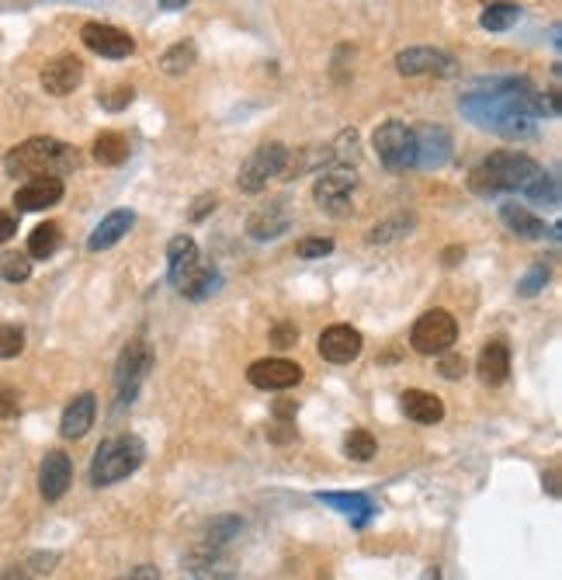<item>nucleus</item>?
I'll return each instance as SVG.
<instances>
[{"mask_svg":"<svg viewBox=\"0 0 562 580\" xmlns=\"http://www.w3.org/2000/svg\"><path fill=\"white\" fill-rule=\"evenodd\" d=\"M288 223H292V216H288L285 202H275L271 208H261V212L250 216L246 233H250L254 240H278L281 233L288 230Z\"/></svg>","mask_w":562,"mask_h":580,"instance_id":"21","label":"nucleus"},{"mask_svg":"<svg viewBox=\"0 0 562 580\" xmlns=\"http://www.w3.org/2000/svg\"><path fill=\"white\" fill-rule=\"evenodd\" d=\"M320 355L333 365H347L362 355V333L347 324H337V327H326L320 333Z\"/></svg>","mask_w":562,"mask_h":580,"instance_id":"12","label":"nucleus"},{"mask_svg":"<svg viewBox=\"0 0 562 580\" xmlns=\"http://www.w3.org/2000/svg\"><path fill=\"white\" fill-rule=\"evenodd\" d=\"M545 286H549V264H545V261H538V264H531V268H527V275L518 282V292H521V295H538Z\"/></svg>","mask_w":562,"mask_h":580,"instance_id":"37","label":"nucleus"},{"mask_svg":"<svg viewBox=\"0 0 562 580\" xmlns=\"http://www.w3.org/2000/svg\"><path fill=\"white\" fill-rule=\"evenodd\" d=\"M323 504H330V507H337V511H344L347 518H351V525H368L371 521V514H375V504L364 498V494H320Z\"/></svg>","mask_w":562,"mask_h":580,"instance_id":"24","label":"nucleus"},{"mask_svg":"<svg viewBox=\"0 0 562 580\" xmlns=\"http://www.w3.org/2000/svg\"><path fill=\"white\" fill-rule=\"evenodd\" d=\"M556 483H559V476L549 473V494H552V498H559V487H556Z\"/></svg>","mask_w":562,"mask_h":580,"instance_id":"49","label":"nucleus"},{"mask_svg":"<svg viewBox=\"0 0 562 580\" xmlns=\"http://www.w3.org/2000/svg\"><path fill=\"white\" fill-rule=\"evenodd\" d=\"M355 184H358V177H355V170H351V167L333 164L330 170H323V174H320V181H316L313 195H316V202H320L330 216H344V208H347V202H351Z\"/></svg>","mask_w":562,"mask_h":580,"instance_id":"8","label":"nucleus"},{"mask_svg":"<svg viewBox=\"0 0 562 580\" xmlns=\"http://www.w3.org/2000/svg\"><path fill=\"white\" fill-rule=\"evenodd\" d=\"M132 223H136V212H132V208H115V212H108V216H105V219L94 226V233H90L87 247H90V250L115 247L121 237L132 230Z\"/></svg>","mask_w":562,"mask_h":580,"instance_id":"17","label":"nucleus"},{"mask_svg":"<svg viewBox=\"0 0 562 580\" xmlns=\"http://www.w3.org/2000/svg\"><path fill=\"white\" fill-rule=\"evenodd\" d=\"M441 375L444 379H458V375H465V358L462 355H448L441 362Z\"/></svg>","mask_w":562,"mask_h":580,"instance_id":"41","label":"nucleus"},{"mask_svg":"<svg viewBox=\"0 0 562 580\" xmlns=\"http://www.w3.org/2000/svg\"><path fill=\"white\" fill-rule=\"evenodd\" d=\"M333 250V240H326V237H306V240H299V247H295V254L299 257H326Z\"/></svg>","mask_w":562,"mask_h":580,"instance_id":"38","label":"nucleus"},{"mask_svg":"<svg viewBox=\"0 0 562 580\" xmlns=\"http://www.w3.org/2000/svg\"><path fill=\"white\" fill-rule=\"evenodd\" d=\"M129 157V139L121 132H101L94 139V161L105 167H115Z\"/></svg>","mask_w":562,"mask_h":580,"instance_id":"27","label":"nucleus"},{"mask_svg":"<svg viewBox=\"0 0 562 580\" xmlns=\"http://www.w3.org/2000/svg\"><path fill=\"white\" fill-rule=\"evenodd\" d=\"M59 240H63L59 226H56V223H42V226L32 230V237H28V257H35V261L52 257V254L59 250Z\"/></svg>","mask_w":562,"mask_h":580,"instance_id":"28","label":"nucleus"},{"mask_svg":"<svg viewBox=\"0 0 562 580\" xmlns=\"http://www.w3.org/2000/svg\"><path fill=\"white\" fill-rule=\"evenodd\" d=\"M4 170L11 177H63L70 170H77V150L52 139V136H35V139H25L21 146H14L7 157H4Z\"/></svg>","mask_w":562,"mask_h":580,"instance_id":"1","label":"nucleus"},{"mask_svg":"<svg viewBox=\"0 0 562 580\" xmlns=\"http://www.w3.org/2000/svg\"><path fill=\"white\" fill-rule=\"evenodd\" d=\"M163 11H181V7H188V0H160Z\"/></svg>","mask_w":562,"mask_h":580,"instance_id":"47","label":"nucleus"},{"mask_svg":"<svg viewBox=\"0 0 562 580\" xmlns=\"http://www.w3.org/2000/svg\"><path fill=\"white\" fill-rule=\"evenodd\" d=\"M195 59H199V49H195V42L184 39V42H174L167 52L160 56V70L167 77H181V74H188L191 67H195Z\"/></svg>","mask_w":562,"mask_h":580,"instance_id":"25","label":"nucleus"},{"mask_svg":"<svg viewBox=\"0 0 562 580\" xmlns=\"http://www.w3.org/2000/svg\"><path fill=\"white\" fill-rule=\"evenodd\" d=\"M240 529H243L240 518H237V514H226V518H219V521L208 529V536H205V539H208V545H212V549H219V545H226V542L233 539Z\"/></svg>","mask_w":562,"mask_h":580,"instance_id":"35","label":"nucleus"},{"mask_svg":"<svg viewBox=\"0 0 562 580\" xmlns=\"http://www.w3.org/2000/svg\"><path fill=\"white\" fill-rule=\"evenodd\" d=\"M400 404H402V414L410 417V420H417V424H438L444 417L441 396H434L427 389H406Z\"/></svg>","mask_w":562,"mask_h":580,"instance_id":"22","label":"nucleus"},{"mask_svg":"<svg viewBox=\"0 0 562 580\" xmlns=\"http://www.w3.org/2000/svg\"><path fill=\"white\" fill-rule=\"evenodd\" d=\"M18 414V396L11 389H0V417H14Z\"/></svg>","mask_w":562,"mask_h":580,"instance_id":"43","label":"nucleus"},{"mask_svg":"<svg viewBox=\"0 0 562 580\" xmlns=\"http://www.w3.org/2000/svg\"><path fill=\"white\" fill-rule=\"evenodd\" d=\"M396 70L402 77H420V74H438V77H451L458 67L455 59L441 52V49H427V45H413V49H402L396 56Z\"/></svg>","mask_w":562,"mask_h":580,"instance_id":"10","label":"nucleus"},{"mask_svg":"<svg viewBox=\"0 0 562 580\" xmlns=\"http://www.w3.org/2000/svg\"><path fill=\"white\" fill-rule=\"evenodd\" d=\"M49 567H56V553H39V556H32L28 563L11 567L0 580H32V577H39V574H49Z\"/></svg>","mask_w":562,"mask_h":580,"instance_id":"31","label":"nucleus"},{"mask_svg":"<svg viewBox=\"0 0 562 580\" xmlns=\"http://www.w3.org/2000/svg\"><path fill=\"white\" fill-rule=\"evenodd\" d=\"M410 226H413V216L400 212V216H393V219L371 226V230H368V244H389V240H396V237H406Z\"/></svg>","mask_w":562,"mask_h":580,"instance_id":"30","label":"nucleus"},{"mask_svg":"<svg viewBox=\"0 0 562 580\" xmlns=\"http://www.w3.org/2000/svg\"><path fill=\"white\" fill-rule=\"evenodd\" d=\"M371 143H375L379 161L389 167V170L417 167V136H413L410 125H402V122L379 125L375 136H371Z\"/></svg>","mask_w":562,"mask_h":580,"instance_id":"6","label":"nucleus"},{"mask_svg":"<svg viewBox=\"0 0 562 580\" xmlns=\"http://www.w3.org/2000/svg\"><path fill=\"white\" fill-rule=\"evenodd\" d=\"M150 369H153V355H150L146 341H132L121 351L119 369H115V414H121L136 400V393H139V386H143Z\"/></svg>","mask_w":562,"mask_h":580,"instance_id":"4","label":"nucleus"},{"mask_svg":"<svg viewBox=\"0 0 562 580\" xmlns=\"http://www.w3.org/2000/svg\"><path fill=\"white\" fill-rule=\"evenodd\" d=\"M25 351V331L14 324H0V358H18Z\"/></svg>","mask_w":562,"mask_h":580,"instance_id":"36","label":"nucleus"},{"mask_svg":"<svg viewBox=\"0 0 562 580\" xmlns=\"http://www.w3.org/2000/svg\"><path fill=\"white\" fill-rule=\"evenodd\" d=\"M81 39L90 52L105 56V59H125L136 52V39L121 28H112V25H101V21H87L81 28Z\"/></svg>","mask_w":562,"mask_h":580,"instance_id":"9","label":"nucleus"},{"mask_svg":"<svg viewBox=\"0 0 562 580\" xmlns=\"http://www.w3.org/2000/svg\"><path fill=\"white\" fill-rule=\"evenodd\" d=\"M285 167H288V146H281V143H264V146H257V150L243 161L240 174H237V184H240V192H246V195H257V192L268 188L271 177H278Z\"/></svg>","mask_w":562,"mask_h":580,"instance_id":"5","label":"nucleus"},{"mask_svg":"<svg viewBox=\"0 0 562 580\" xmlns=\"http://www.w3.org/2000/svg\"><path fill=\"white\" fill-rule=\"evenodd\" d=\"M476 375H480L486 386H503L507 375H511V351L503 341H489L480 351V362H476Z\"/></svg>","mask_w":562,"mask_h":580,"instance_id":"18","label":"nucleus"},{"mask_svg":"<svg viewBox=\"0 0 562 580\" xmlns=\"http://www.w3.org/2000/svg\"><path fill=\"white\" fill-rule=\"evenodd\" d=\"M181 580H233V574H230V567H222L215 560H195Z\"/></svg>","mask_w":562,"mask_h":580,"instance_id":"34","label":"nucleus"},{"mask_svg":"<svg viewBox=\"0 0 562 580\" xmlns=\"http://www.w3.org/2000/svg\"><path fill=\"white\" fill-rule=\"evenodd\" d=\"M199 268H201L199 247H195L191 237H174V240L167 244V278H170L174 289H181Z\"/></svg>","mask_w":562,"mask_h":580,"instance_id":"14","label":"nucleus"},{"mask_svg":"<svg viewBox=\"0 0 562 580\" xmlns=\"http://www.w3.org/2000/svg\"><path fill=\"white\" fill-rule=\"evenodd\" d=\"M458 337V324L448 310H431L424 313L417 324H413V333H410V344L413 351L420 355H444Z\"/></svg>","mask_w":562,"mask_h":580,"instance_id":"7","label":"nucleus"},{"mask_svg":"<svg viewBox=\"0 0 562 580\" xmlns=\"http://www.w3.org/2000/svg\"><path fill=\"white\" fill-rule=\"evenodd\" d=\"M94 414H98V400H94V393H81V396H74V400L66 404V411H63V420H59L63 438H83V435L90 431V424H94Z\"/></svg>","mask_w":562,"mask_h":580,"instance_id":"19","label":"nucleus"},{"mask_svg":"<svg viewBox=\"0 0 562 580\" xmlns=\"http://www.w3.org/2000/svg\"><path fill=\"white\" fill-rule=\"evenodd\" d=\"M458 257H465V250H462V247H451L448 254H444V264L451 268V261H458Z\"/></svg>","mask_w":562,"mask_h":580,"instance_id":"48","label":"nucleus"},{"mask_svg":"<svg viewBox=\"0 0 562 580\" xmlns=\"http://www.w3.org/2000/svg\"><path fill=\"white\" fill-rule=\"evenodd\" d=\"M295 341H299V331H295L292 324H278V327H275V344H278V348H288V344H295Z\"/></svg>","mask_w":562,"mask_h":580,"instance_id":"42","label":"nucleus"},{"mask_svg":"<svg viewBox=\"0 0 562 580\" xmlns=\"http://www.w3.org/2000/svg\"><path fill=\"white\" fill-rule=\"evenodd\" d=\"M518 21H521V7L511 4V0H496V4L482 7V18H480V25L486 32H507V28H514Z\"/></svg>","mask_w":562,"mask_h":580,"instance_id":"26","label":"nucleus"},{"mask_svg":"<svg viewBox=\"0 0 562 580\" xmlns=\"http://www.w3.org/2000/svg\"><path fill=\"white\" fill-rule=\"evenodd\" d=\"M246 379L257 389H292L302 382V369L288 358H264V362H254L246 369Z\"/></svg>","mask_w":562,"mask_h":580,"instance_id":"11","label":"nucleus"},{"mask_svg":"<svg viewBox=\"0 0 562 580\" xmlns=\"http://www.w3.org/2000/svg\"><path fill=\"white\" fill-rule=\"evenodd\" d=\"M132 98H136V90H132V87H115L112 94H105V98H101V105H105L108 112H121V108H129V105H132Z\"/></svg>","mask_w":562,"mask_h":580,"instance_id":"39","label":"nucleus"},{"mask_svg":"<svg viewBox=\"0 0 562 580\" xmlns=\"http://www.w3.org/2000/svg\"><path fill=\"white\" fill-rule=\"evenodd\" d=\"M275 414L285 417V420H288V417L295 414V404H292V400H278V407H275Z\"/></svg>","mask_w":562,"mask_h":580,"instance_id":"46","label":"nucleus"},{"mask_svg":"<svg viewBox=\"0 0 562 580\" xmlns=\"http://www.w3.org/2000/svg\"><path fill=\"white\" fill-rule=\"evenodd\" d=\"M121 580H160V570L146 563V567H136V570H129V574H125Z\"/></svg>","mask_w":562,"mask_h":580,"instance_id":"44","label":"nucleus"},{"mask_svg":"<svg viewBox=\"0 0 562 580\" xmlns=\"http://www.w3.org/2000/svg\"><path fill=\"white\" fill-rule=\"evenodd\" d=\"M500 219H503V226H507L511 233H518L524 240H542V237H545V219H538L531 208L503 202V206H500Z\"/></svg>","mask_w":562,"mask_h":580,"instance_id":"23","label":"nucleus"},{"mask_svg":"<svg viewBox=\"0 0 562 580\" xmlns=\"http://www.w3.org/2000/svg\"><path fill=\"white\" fill-rule=\"evenodd\" d=\"M70 480H74V462L66 452H49L42 459L39 469V490L45 500H59L70 490Z\"/></svg>","mask_w":562,"mask_h":580,"instance_id":"16","label":"nucleus"},{"mask_svg":"<svg viewBox=\"0 0 562 580\" xmlns=\"http://www.w3.org/2000/svg\"><path fill=\"white\" fill-rule=\"evenodd\" d=\"M59 199H63V177H32L14 192V208L39 212V208L56 206Z\"/></svg>","mask_w":562,"mask_h":580,"instance_id":"13","label":"nucleus"},{"mask_svg":"<svg viewBox=\"0 0 562 580\" xmlns=\"http://www.w3.org/2000/svg\"><path fill=\"white\" fill-rule=\"evenodd\" d=\"M208 208H215V195H205V199H199V202H195V212H191V219L201 223V219L208 216Z\"/></svg>","mask_w":562,"mask_h":580,"instance_id":"45","label":"nucleus"},{"mask_svg":"<svg viewBox=\"0 0 562 580\" xmlns=\"http://www.w3.org/2000/svg\"><path fill=\"white\" fill-rule=\"evenodd\" d=\"M542 177V167L524 153H489L472 174L469 188L476 195H500V192H527Z\"/></svg>","mask_w":562,"mask_h":580,"instance_id":"2","label":"nucleus"},{"mask_svg":"<svg viewBox=\"0 0 562 580\" xmlns=\"http://www.w3.org/2000/svg\"><path fill=\"white\" fill-rule=\"evenodd\" d=\"M344 452H347V459H355V462L375 459V438H371V431L355 427V431L347 435V442H344Z\"/></svg>","mask_w":562,"mask_h":580,"instance_id":"32","label":"nucleus"},{"mask_svg":"<svg viewBox=\"0 0 562 580\" xmlns=\"http://www.w3.org/2000/svg\"><path fill=\"white\" fill-rule=\"evenodd\" d=\"M417 136V164L441 167L451 153V136L444 132L441 125H424L413 132Z\"/></svg>","mask_w":562,"mask_h":580,"instance_id":"20","label":"nucleus"},{"mask_svg":"<svg viewBox=\"0 0 562 580\" xmlns=\"http://www.w3.org/2000/svg\"><path fill=\"white\" fill-rule=\"evenodd\" d=\"M81 81H83V63L77 56H56V59H49L45 70H42V87H45L49 94H56V98L77 90Z\"/></svg>","mask_w":562,"mask_h":580,"instance_id":"15","label":"nucleus"},{"mask_svg":"<svg viewBox=\"0 0 562 580\" xmlns=\"http://www.w3.org/2000/svg\"><path fill=\"white\" fill-rule=\"evenodd\" d=\"M420 580H441V570H438V567H427V570H424V577Z\"/></svg>","mask_w":562,"mask_h":580,"instance_id":"50","label":"nucleus"},{"mask_svg":"<svg viewBox=\"0 0 562 580\" xmlns=\"http://www.w3.org/2000/svg\"><path fill=\"white\" fill-rule=\"evenodd\" d=\"M146 459V449L139 438L132 435H119V438H108L98 445L94 462H90V483L94 487H112L125 476H132Z\"/></svg>","mask_w":562,"mask_h":580,"instance_id":"3","label":"nucleus"},{"mask_svg":"<svg viewBox=\"0 0 562 580\" xmlns=\"http://www.w3.org/2000/svg\"><path fill=\"white\" fill-rule=\"evenodd\" d=\"M219 282H222V278H219V271L201 264L199 271H195V275H191V278L181 286V292H184L188 299H195V302H199V299H205V295H212V292L219 289Z\"/></svg>","mask_w":562,"mask_h":580,"instance_id":"29","label":"nucleus"},{"mask_svg":"<svg viewBox=\"0 0 562 580\" xmlns=\"http://www.w3.org/2000/svg\"><path fill=\"white\" fill-rule=\"evenodd\" d=\"M14 233H18V216L7 212V208H0V244H7Z\"/></svg>","mask_w":562,"mask_h":580,"instance_id":"40","label":"nucleus"},{"mask_svg":"<svg viewBox=\"0 0 562 580\" xmlns=\"http://www.w3.org/2000/svg\"><path fill=\"white\" fill-rule=\"evenodd\" d=\"M0 275L7 282H25L32 275V264H28V254H18V250H7L0 254Z\"/></svg>","mask_w":562,"mask_h":580,"instance_id":"33","label":"nucleus"}]
</instances>
